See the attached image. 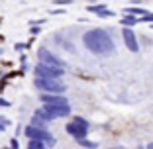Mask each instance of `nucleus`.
<instances>
[{"label":"nucleus","mask_w":153,"mask_h":149,"mask_svg":"<svg viewBox=\"0 0 153 149\" xmlns=\"http://www.w3.org/2000/svg\"><path fill=\"white\" fill-rule=\"evenodd\" d=\"M30 126H33V128H39V130H47V122L39 120L37 116H32V120H30Z\"/></svg>","instance_id":"obj_13"},{"label":"nucleus","mask_w":153,"mask_h":149,"mask_svg":"<svg viewBox=\"0 0 153 149\" xmlns=\"http://www.w3.org/2000/svg\"><path fill=\"white\" fill-rule=\"evenodd\" d=\"M30 32H32L33 36H37V33L41 32V26H32V27H30Z\"/></svg>","instance_id":"obj_23"},{"label":"nucleus","mask_w":153,"mask_h":149,"mask_svg":"<svg viewBox=\"0 0 153 149\" xmlns=\"http://www.w3.org/2000/svg\"><path fill=\"white\" fill-rule=\"evenodd\" d=\"M65 75L63 69H53V67H45V65L37 63L33 67V77L36 79H53V81H61V77Z\"/></svg>","instance_id":"obj_6"},{"label":"nucleus","mask_w":153,"mask_h":149,"mask_svg":"<svg viewBox=\"0 0 153 149\" xmlns=\"http://www.w3.org/2000/svg\"><path fill=\"white\" fill-rule=\"evenodd\" d=\"M53 4L63 8V6H71V4H73V0H53Z\"/></svg>","instance_id":"obj_17"},{"label":"nucleus","mask_w":153,"mask_h":149,"mask_svg":"<svg viewBox=\"0 0 153 149\" xmlns=\"http://www.w3.org/2000/svg\"><path fill=\"white\" fill-rule=\"evenodd\" d=\"M2 131H4V126H0V133H2Z\"/></svg>","instance_id":"obj_26"},{"label":"nucleus","mask_w":153,"mask_h":149,"mask_svg":"<svg viewBox=\"0 0 153 149\" xmlns=\"http://www.w3.org/2000/svg\"><path fill=\"white\" fill-rule=\"evenodd\" d=\"M65 12H67V10H63V8H61V10H59V8L49 10V14H51V16H57V14H65Z\"/></svg>","instance_id":"obj_22"},{"label":"nucleus","mask_w":153,"mask_h":149,"mask_svg":"<svg viewBox=\"0 0 153 149\" xmlns=\"http://www.w3.org/2000/svg\"><path fill=\"white\" fill-rule=\"evenodd\" d=\"M24 133H26L27 141H41V143H43L47 149L53 147V145L57 143V141H55V137L51 136L49 130H39V128H33V126H30V124L24 128Z\"/></svg>","instance_id":"obj_2"},{"label":"nucleus","mask_w":153,"mask_h":149,"mask_svg":"<svg viewBox=\"0 0 153 149\" xmlns=\"http://www.w3.org/2000/svg\"><path fill=\"white\" fill-rule=\"evenodd\" d=\"M88 128H90L88 120H85V118H81V116H75L71 122L65 126V130H67L69 136H73L76 141H81V139H86V136H88Z\"/></svg>","instance_id":"obj_3"},{"label":"nucleus","mask_w":153,"mask_h":149,"mask_svg":"<svg viewBox=\"0 0 153 149\" xmlns=\"http://www.w3.org/2000/svg\"><path fill=\"white\" fill-rule=\"evenodd\" d=\"M122 39H124V45L131 51V53H137L140 51V41H137V36L131 27H122Z\"/></svg>","instance_id":"obj_8"},{"label":"nucleus","mask_w":153,"mask_h":149,"mask_svg":"<svg viewBox=\"0 0 153 149\" xmlns=\"http://www.w3.org/2000/svg\"><path fill=\"white\" fill-rule=\"evenodd\" d=\"M100 2H104V0H100Z\"/></svg>","instance_id":"obj_33"},{"label":"nucleus","mask_w":153,"mask_h":149,"mask_svg":"<svg viewBox=\"0 0 153 149\" xmlns=\"http://www.w3.org/2000/svg\"><path fill=\"white\" fill-rule=\"evenodd\" d=\"M33 116H37V118H39V120H43V122H47V124H49V122H53V118H51V116H49V114L45 112V110H43V108H39V110H36V112H33Z\"/></svg>","instance_id":"obj_14"},{"label":"nucleus","mask_w":153,"mask_h":149,"mask_svg":"<svg viewBox=\"0 0 153 149\" xmlns=\"http://www.w3.org/2000/svg\"><path fill=\"white\" fill-rule=\"evenodd\" d=\"M27 149H47L41 141H27Z\"/></svg>","instance_id":"obj_16"},{"label":"nucleus","mask_w":153,"mask_h":149,"mask_svg":"<svg viewBox=\"0 0 153 149\" xmlns=\"http://www.w3.org/2000/svg\"><path fill=\"white\" fill-rule=\"evenodd\" d=\"M8 106H10V102L6 98H2V96H0V108H8Z\"/></svg>","instance_id":"obj_25"},{"label":"nucleus","mask_w":153,"mask_h":149,"mask_svg":"<svg viewBox=\"0 0 153 149\" xmlns=\"http://www.w3.org/2000/svg\"><path fill=\"white\" fill-rule=\"evenodd\" d=\"M26 47H30V43H16V45H14V49H16V51H24Z\"/></svg>","instance_id":"obj_19"},{"label":"nucleus","mask_w":153,"mask_h":149,"mask_svg":"<svg viewBox=\"0 0 153 149\" xmlns=\"http://www.w3.org/2000/svg\"><path fill=\"white\" fill-rule=\"evenodd\" d=\"M0 126H4V128H8L10 126V120L6 116H0Z\"/></svg>","instance_id":"obj_21"},{"label":"nucleus","mask_w":153,"mask_h":149,"mask_svg":"<svg viewBox=\"0 0 153 149\" xmlns=\"http://www.w3.org/2000/svg\"><path fill=\"white\" fill-rule=\"evenodd\" d=\"M137 149H143V147H137Z\"/></svg>","instance_id":"obj_31"},{"label":"nucleus","mask_w":153,"mask_h":149,"mask_svg":"<svg viewBox=\"0 0 153 149\" xmlns=\"http://www.w3.org/2000/svg\"><path fill=\"white\" fill-rule=\"evenodd\" d=\"M140 22H151V24H153V12H149V14H145V16H143V18H141V20H140Z\"/></svg>","instance_id":"obj_20"},{"label":"nucleus","mask_w":153,"mask_h":149,"mask_svg":"<svg viewBox=\"0 0 153 149\" xmlns=\"http://www.w3.org/2000/svg\"><path fill=\"white\" fill-rule=\"evenodd\" d=\"M2 149H10V147H2Z\"/></svg>","instance_id":"obj_30"},{"label":"nucleus","mask_w":153,"mask_h":149,"mask_svg":"<svg viewBox=\"0 0 153 149\" xmlns=\"http://www.w3.org/2000/svg\"><path fill=\"white\" fill-rule=\"evenodd\" d=\"M43 104H69V100L63 94H41Z\"/></svg>","instance_id":"obj_9"},{"label":"nucleus","mask_w":153,"mask_h":149,"mask_svg":"<svg viewBox=\"0 0 153 149\" xmlns=\"http://www.w3.org/2000/svg\"><path fill=\"white\" fill-rule=\"evenodd\" d=\"M147 149H153V143H151V145H149V147H147Z\"/></svg>","instance_id":"obj_27"},{"label":"nucleus","mask_w":153,"mask_h":149,"mask_svg":"<svg viewBox=\"0 0 153 149\" xmlns=\"http://www.w3.org/2000/svg\"><path fill=\"white\" fill-rule=\"evenodd\" d=\"M137 22H140V20H137V18H134V16H130V14H124V16H122V26H126V27L135 26Z\"/></svg>","instance_id":"obj_12"},{"label":"nucleus","mask_w":153,"mask_h":149,"mask_svg":"<svg viewBox=\"0 0 153 149\" xmlns=\"http://www.w3.org/2000/svg\"><path fill=\"white\" fill-rule=\"evenodd\" d=\"M98 16H100V18H112V16H114V12H112V10H108V8H106L104 12H100Z\"/></svg>","instance_id":"obj_18"},{"label":"nucleus","mask_w":153,"mask_h":149,"mask_svg":"<svg viewBox=\"0 0 153 149\" xmlns=\"http://www.w3.org/2000/svg\"><path fill=\"white\" fill-rule=\"evenodd\" d=\"M41 108L49 114L53 120H57V118H67L69 114H71V106H69V104H43Z\"/></svg>","instance_id":"obj_7"},{"label":"nucleus","mask_w":153,"mask_h":149,"mask_svg":"<svg viewBox=\"0 0 153 149\" xmlns=\"http://www.w3.org/2000/svg\"><path fill=\"white\" fill-rule=\"evenodd\" d=\"M82 43H85V47L90 51V53L98 55V57L110 55V53H114V49H116V47H114L112 36H110L106 30H100V27H94V30L85 32Z\"/></svg>","instance_id":"obj_1"},{"label":"nucleus","mask_w":153,"mask_h":149,"mask_svg":"<svg viewBox=\"0 0 153 149\" xmlns=\"http://www.w3.org/2000/svg\"><path fill=\"white\" fill-rule=\"evenodd\" d=\"M2 53H4V51H2V49H0V55H2Z\"/></svg>","instance_id":"obj_28"},{"label":"nucleus","mask_w":153,"mask_h":149,"mask_svg":"<svg viewBox=\"0 0 153 149\" xmlns=\"http://www.w3.org/2000/svg\"><path fill=\"white\" fill-rule=\"evenodd\" d=\"M37 59H39V63L45 65V67H53V69H67V63H65L61 57H57V55H53L49 49H45V47H41V49H37Z\"/></svg>","instance_id":"obj_5"},{"label":"nucleus","mask_w":153,"mask_h":149,"mask_svg":"<svg viewBox=\"0 0 153 149\" xmlns=\"http://www.w3.org/2000/svg\"><path fill=\"white\" fill-rule=\"evenodd\" d=\"M86 10H88L90 14H96V16H98L100 12L106 10V4H104V2H98V4H88V6H86Z\"/></svg>","instance_id":"obj_11"},{"label":"nucleus","mask_w":153,"mask_h":149,"mask_svg":"<svg viewBox=\"0 0 153 149\" xmlns=\"http://www.w3.org/2000/svg\"><path fill=\"white\" fill-rule=\"evenodd\" d=\"M33 85L41 94H65L67 86L61 81H53V79H33Z\"/></svg>","instance_id":"obj_4"},{"label":"nucleus","mask_w":153,"mask_h":149,"mask_svg":"<svg viewBox=\"0 0 153 149\" xmlns=\"http://www.w3.org/2000/svg\"><path fill=\"white\" fill-rule=\"evenodd\" d=\"M10 149H20L18 139H10Z\"/></svg>","instance_id":"obj_24"},{"label":"nucleus","mask_w":153,"mask_h":149,"mask_svg":"<svg viewBox=\"0 0 153 149\" xmlns=\"http://www.w3.org/2000/svg\"><path fill=\"white\" fill-rule=\"evenodd\" d=\"M124 14H130V16H134V18H137V20H141L145 16V14H149V10H145V8H137V6H130V8H126L124 10Z\"/></svg>","instance_id":"obj_10"},{"label":"nucleus","mask_w":153,"mask_h":149,"mask_svg":"<svg viewBox=\"0 0 153 149\" xmlns=\"http://www.w3.org/2000/svg\"><path fill=\"white\" fill-rule=\"evenodd\" d=\"M149 27H151V30H153V24H151V26H149Z\"/></svg>","instance_id":"obj_29"},{"label":"nucleus","mask_w":153,"mask_h":149,"mask_svg":"<svg viewBox=\"0 0 153 149\" xmlns=\"http://www.w3.org/2000/svg\"><path fill=\"white\" fill-rule=\"evenodd\" d=\"M76 143L81 145V147H86V149H96V147H98V143H94V141H88V139H81V141H76Z\"/></svg>","instance_id":"obj_15"},{"label":"nucleus","mask_w":153,"mask_h":149,"mask_svg":"<svg viewBox=\"0 0 153 149\" xmlns=\"http://www.w3.org/2000/svg\"><path fill=\"white\" fill-rule=\"evenodd\" d=\"M116 149H122V147H116Z\"/></svg>","instance_id":"obj_32"}]
</instances>
